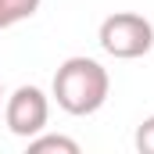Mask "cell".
Returning <instances> with one entry per match:
<instances>
[{
    "mask_svg": "<svg viewBox=\"0 0 154 154\" xmlns=\"http://www.w3.org/2000/svg\"><path fill=\"white\" fill-rule=\"evenodd\" d=\"M108 90H111V79H108V68L100 61H93V57H68L54 72L50 97L57 100L61 111L82 118V115H93V111L104 108Z\"/></svg>",
    "mask_w": 154,
    "mask_h": 154,
    "instance_id": "6da1fadb",
    "label": "cell"
},
{
    "mask_svg": "<svg viewBox=\"0 0 154 154\" xmlns=\"http://www.w3.org/2000/svg\"><path fill=\"white\" fill-rule=\"evenodd\" d=\"M100 47L104 54H111L118 61H133V57H143L154 47V25L143 14H133V11H115L100 22Z\"/></svg>",
    "mask_w": 154,
    "mask_h": 154,
    "instance_id": "7a4b0ae2",
    "label": "cell"
},
{
    "mask_svg": "<svg viewBox=\"0 0 154 154\" xmlns=\"http://www.w3.org/2000/svg\"><path fill=\"white\" fill-rule=\"evenodd\" d=\"M47 118H50V100L39 86H18L11 97H7V108H4V122L14 136H36L47 129Z\"/></svg>",
    "mask_w": 154,
    "mask_h": 154,
    "instance_id": "3957f363",
    "label": "cell"
},
{
    "mask_svg": "<svg viewBox=\"0 0 154 154\" xmlns=\"http://www.w3.org/2000/svg\"><path fill=\"white\" fill-rule=\"evenodd\" d=\"M43 0H0V29H11L25 18H32Z\"/></svg>",
    "mask_w": 154,
    "mask_h": 154,
    "instance_id": "277c9868",
    "label": "cell"
},
{
    "mask_svg": "<svg viewBox=\"0 0 154 154\" xmlns=\"http://www.w3.org/2000/svg\"><path fill=\"white\" fill-rule=\"evenodd\" d=\"M29 151L32 154H47V151H61V154H79V143L68 136H29Z\"/></svg>",
    "mask_w": 154,
    "mask_h": 154,
    "instance_id": "5b68a950",
    "label": "cell"
},
{
    "mask_svg": "<svg viewBox=\"0 0 154 154\" xmlns=\"http://www.w3.org/2000/svg\"><path fill=\"white\" fill-rule=\"evenodd\" d=\"M133 143H136V151H140V154H154V115H151V118H143V122L136 125Z\"/></svg>",
    "mask_w": 154,
    "mask_h": 154,
    "instance_id": "8992f818",
    "label": "cell"
},
{
    "mask_svg": "<svg viewBox=\"0 0 154 154\" xmlns=\"http://www.w3.org/2000/svg\"><path fill=\"white\" fill-rule=\"evenodd\" d=\"M0 97H4V86H0Z\"/></svg>",
    "mask_w": 154,
    "mask_h": 154,
    "instance_id": "52a82bcc",
    "label": "cell"
}]
</instances>
